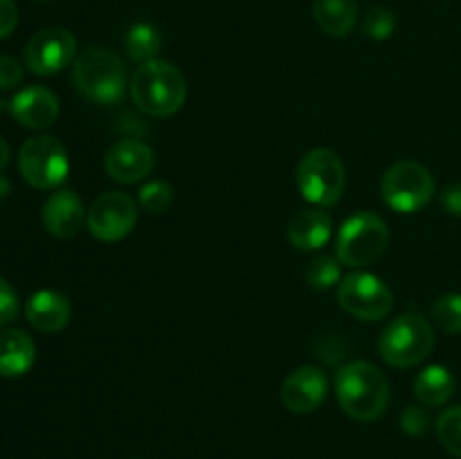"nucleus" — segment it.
<instances>
[{
  "mask_svg": "<svg viewBox=\"0 0 461 459\" xmlns=\"http://www.w3.org/2000/svg\"><path fill=\"white\" fill-rule=\"evenodd\" d=\"M72 81L86 99L99 106L120 102L129 86L124 63L106 48H88L81 52L72 63Z\"/></svg>",
  "mask_w": 461,
  "mask_h": 459,
  "instance_id": "nucleus-3",
  "label": "nucleus"
},
{
  "mask_svg": "<svg viewBox=\"0 0 461 459\" xmlns=\"http://www.w3.org/2000/svg\"><path fill=\"white\" fill-rule=\"evenodd\" d=\"M390 243V228L374 212H358L342 223L336 241V256L340 264L363 268L374 264Z\"/></svg>",
  "mask_w": 461,
  "mask_h": 459,
  "instance_id": "nucleus-5",
  "label": "nucleus"
},
{
  "mask_svg": "<svg viewBox=\"0 0 461 459\" xmlns=\"http://www.w3.org/2000/svg\"><path fill=\"white\" fill-rule=\"evenodd\" d=\"M313 16L329 36H347L358 21V0H313Z\"/></svg>",
  "mask_w": 461,
  "mask_h": 459,
  "instance_id": "nucleus-19",
  "label": "nucleus"
},
{
  "mask_svg": "<svg viewBox=\"0 0 461 459\" xmlns=\"http://www.w3.org/2000/svg\"><path fill=\"white\" fill-rule=\"evenodd\" d=\"M138 214V202L129 194L106 192L99 194L93 201L86 223L95 238L104 243H115L133 232Z\"/></svg>",
  "mask_w": 461,
  "mask_h": 459,
  "instance_id": "nucleus-10",
  "label": "nucleus"
},
{
  "mask_svg": "<svg viewBox=\"0 0 461 459\" xmlns=\"http://www.w3.org/2000/svg\"><path fill=\"white\" fill-rule=\"evenodd\" d=\"M18 309H21V304H18L16 291H14L7 279L0 277V327L16 320Z\"/></svg>",
  "mask_w": 461,
  "mask_h": 459,
  "instance_id": "nucleus-27",
  "label": "nucleus"
},
{
  "mask_svg": "<svg viewBox=\"0 0 461 459\" xmlns=\"http://www.w3.org/2000/svg\"><path fill=\"white\" fill-rule=\"evenodd\" d=\"M77 58V40L66 27H45L25 45V66L34 75L50 76L61 72Z\"/></svg>",
  "mask_w": 461,
  "mask_h": 459,
  "instance_id": "nucleus-11",
  "label": "nucleus"
},
{
  "mask_svg": "<svg viewBox=\"0 0 461 459\" xmlns=\"http://www.w3.org/2000/svg\"><path fill=\"white\" fill-rule=\"evenodd\" d=\"M18 25V9L14 0H0V39H7Z\"/></svg>",
  "mask_w": 461,
  "mask_h": 459,
  "instance_id": "nucleus-30",
  "label": "nucleus"
},
{
  "mask_svg": "<svg viewBox=\"0 0 461 459\" xmlns=\"http://www.w3.org/2000/svg\"><path fill=\"white\" fill-rule=\"evenodd\" d=\"M381 196L390 210L399 214H414L435 196V178L419 162H396L383 176Z\"/></svg>",
  "mask_w": 461,
  "mask_h": 459,
  "instance_id": "nucleus-7",
  "label": "nucleus"
},
{
  "mask_svg": "<svg viewBox=\"0 0 461 459\" xmlns=\"http://www.w3.org/2000/svg\"><path fill=\"white\" fill-rule=\"evenodd\" d=\"M9 112L18 124L27 129H48L59 117V99L52 90L43 86H27L14 94L9 102Z\"/></svg>",
  "mask_w": 461,
  "mask_h": 459,
  "instance_id": "nucleus-14",
  "label": "nucleus"
},
{
  "mask_svg": "<svg viewBox=\"0 0 461 459\" xmlns=\"http://www.w3.org/2000/svg\"><path fill=\"white\" fill-rule=\"evenodd\" d=\"M25 315L27 322H30L36 331L54 333L61 331V328L70 322L72 306L63 292L45 288V291H36L34 295L27 300Z\"/></svg>",
  "mask_w": 461,
  "mask_h": 459,
  "instance_id": "nucleus-16",
  "label": "nucleus"
},
{
  "mask_svg": "<svg viewBox=\"0 0 461 459\" xmlns=\"http://www.w3.org/2000/svg\"><path fill=\"white\" fill-rule=\"evenodd\" d=\"M153 165H156V153L147 142H140V140L115 142L104 158L106 174L122 184L144 180L153 171Z\"/></svg>",
  "mask_w": 461,
  "mask_h": 459,
  "instance_id": "nucleus-12",
  "label": "nucleus"
},
{
  "mask_svg": "<svg viewBox=\"0 0 461 459\" xmlns=\"http://www.w3.org/2000/svg\"><path fill=\"white\" fill-rule=\"evenodd\" d=\"M7 165H9V144L0 138V174H3Z\"/></svg>",
  "mask_w": 461,
  "mask_h": 459,
  "instance_id": "nucleus-32",
  "label": "nucleus"
},
{
  "mask_svg": "<svg viewBox=\"0 0 461 459\" xmlns=\"http://www.w3.org/2000/svg\"><path fill=\"white\" fill-rule=\"evenodd\" d=\"M138 202L147 214H165L174 202V187L167 180H151L140 189Z\"/></svg>",
  "mask_w": 461,
  "mask_h": 459,
  "instance_id": "nucleus-23",
  "label": "nucleus"
},
{
  "mask_svg": "<svg viewBox=\"0 0 461 459\" xmlns=\"http://www.w3.org/2000/svg\"><path fill=\"white\" fill-rule=\"evenodd\" d=\"M124 48L126 54L133 58L135 63H147L158 57L162 48V36L158 27L151 22H135L124 36Z\"/></svg>",
  "mask_w": 461,
  "mask_h": 459,
  "instance_id": "nucleus-21",
  "label": "nucleus"
},
{
  "mask_svg": "<svg viewBox=\"0 0 461 459\" xmlns=\"http://www.w3.org/2000/svg\"><path fill=\"white\" fill-rule=\"evenodd\" d=\"M338 302L342 309L363 322L387 318L394 306L390 286L367 270H354L338 284Z\"/></svg>",
  "mask_w": 461,
  "mask_h": 459,
  "instance_id": "nucleus-9",
  "label": "nucleus"
},
{
  "mask_svg": "<svg viewBox=\"0 0 461 459\" xmlns=\"http://www.w3.org/2000/svg\"><path fill=\"white\" fill-rule=\"evenodd\" d=\"M437 435L450 454L461 457V405H453L441 412L437 418Z\"/></svg>",
  "mask_w": 461,
  "mask_h": 459,
  "instance_id": "nucleus-24",
  "label": "nucleus"
},
{
  "mask_svg": "<svg viewBox=\"0 0 461 459\" xmlns=\"http://www.w3.org/2000/svg\"><path fill=\"white\" fill-rule=\"evenodd\" d=\"M129 88L135 106L149 117H171L187 99L185 75L174 63L162 58L140 63Z\"/></svg>",
  "mask_w": 461,
  "mask_h": 459,
  "instance_id": "nucleus-2",
  "label": "nucleus"
},
{
  "mask_svg": "<svg viewBox=\"0 0 461 459\" xmlns=\"http://www.w3.org/2000/svg\"><path fill=\"white\" fill-rule=\"evenodd\" d=\"M36 360V345L21 328L0 331V376L18 378L30 372Z\"/></svg>",
  "mask_w": 461,
  "mask_h": 459,
  "instance_id": "nucleus-18",
  "label": "nucleus"
},
{
  "mask_svg": "<svg viewBox=\"0 0 461 459\" xmlns=\"http://www.w3.org/2000/svg\"><path fill=\"white\" fill-rule=\"evenodd\" d=\"M18 169L25 183L36 189H54L68 178L70 158L66 147L52 135H36L25 140L18 151Z\"/></svg>",
  "mask_w": 461,
  "mask_h": 459,
  "instance_id": "nucleus-8",
  "label": "nucleus"
},
{
  "mask_svg": "<svg viewBox=\"0 0 461 459\" xmlns=\"http://www.w3.org/2000/svg\"><path fill=\"white\" fill-rule=\"evenodd\" d=\"M401 428H403L408 435H423V432L430 428V414L423 408H408L401 414Z\"/></svg>",
  "mask_w": 461,
  "mask_h": 459,
  "instance_id": "nucleus-28",
  "label": "nucleus"
},
{
  "mask_svg": "<svg viewBox=\"0 0 461 459\" xmlns=\"http://www.w3.org/2000/svg\"><path fill=\"white\" fill-rule=\"evenodd\" d=\"M333 232V220L327 212L322 210H302L288 223V241L297 248V250L304 252H315L320 248H324L331 238Z\"/></svg>",
  "mask_w": 461,
  "mask_h": 459,
  "instance_id": "nucleus-17",
  "label": "nucleus"
},
{
  "mask_svg": "<svg viewBox=\"0 0 461 459\" xmlns=\"http://www.w3.org/2000/svg\"><path fill=\"white\" fill-rule=\"evenodd\" d=\"M23 81V66L14 57L0 54V90L16 88Z\"/></svg>",
  "mask_w": 461,
  "mask_h": 459,
  "instance_id": "nucleus-29",
  "label": "nucleus"
},
{
  "mask_svg": "<svg viewBox=\"0 0 461 459\" xmlns=\"http://www.w3.org/2000/svg\"><path fill=\"white\" fill-rule=\"evenodd\" d=\"M396 16L387 7H374L365 14L363 32L374 40H385L394 34Z\"/></svg>",
  "mask_w": 461,
  "mask_h": 459,
  "instance_id": "nucleus-26",
  "label": "nucleus"
},
{
  "mask_svg": "<svg viewBox=\"0 0 461 459\" xmlns=\"http://www.w3.org/2000/svg\"><path fill=\"white\" fill-rule=\"evenodd\" d=\"M88 219L84 201L72 189L54 192L43 205V225L52 237L72 238L81 230L84 220Z\"/></svg>",
  "mask_w": 461,
  "mask_h": 459,
  "instance_id": "nucleus-15",
  "label": "nucleus"
},
{
  "mask_svg": "<svg viewBox=\"0 0 461 459\" xmlns=\"http://www.w3.org/2000/svg\"><path fill=\"white\" fill-rule=\"evenodd\" d=\"M345 165L331 148H313L297 165V189L318 207H333L345 192Z\"/></svg>",
  "mask_w": 461,
  "mask_h": 459,
  "instance_id": "nucleus-6",
  "label": "nucleus"
},
{
  "mask_svg": "<svg viewBox=\"0 0 461 459\" xmlns=\"http://www.w3.org/2000/svg\"><path fill=\"white\" fill-rule=\"evenodd\" d=\"M432 318L446 333H461V292L439 297L432 306Z\"/></svg>",
  "mask_w": 461,
  "mask_h": 459,
  "instance_id": "nucleus-25",
  "label": "nucleus"
},
{
  "mask_svg": "<svg viewBox=\"0 0 461 459\" xmlns=\"http://www.w3.org/2000/svg\"><path fill=\"white\" fill-rule=\"evenodd\" d=\"M455 394V378L444 364H430L414 378V396L428 408L448 403Z\"/></svg>",
  "mask_w": 461,
  "mask_h": 459,
  "instance_id": "nucleus-20",
  "label": "nucleus"
},
{
  "mask_svg": "<svg viewBox=\"0 0 461 459\" xmlns=\"http://www.w3.org/2000/svg\"><path fill=\"white\" fill-rule=\"evenodd\" d=\"M435 346L432 324L421 313H403L392 320L378 338V354L399 369L414 367L430 356Z\"/></svg>",
  "mask_w": 461,
  "mask_h": 459,
  "instance_id": "nucleus-4",
  "label": "nucleus"
},
{
  "mask_svg": "<svg viewBox=\"0 0 461 459\" xmlns=\"http://www.w3.org/2000/svg\"><path fill=\"white\" fill-rule=\"evenodd\" d=\"M306 282L315 291H329L340 284V259L329 255H318L306 268Z\"/></svg>",
  "mask_w": 461,
  "mask_h": 459,
  "instance_id": "nucleus-22",
  "label": "nucleus"
},
{
  "mask_svg": "<svg viewBox=\"0 0 461 459\" xmlns=\"http://www.w3.org/2000/svg\"><path fill=\"white\" fill-rule=\"evenodd\" d=\"M336 396L340 408L356 421H374L390 403V382L376 364L351 360L336 374Z\"/></svg>",
  "mask_w": 461,
  "mask_h": 459,
  "instance_id": "nucleus-1",
  "label": "nucleus"
},
{
  "mask_svg": "<svg viewBox=\"0 0 461 459\" xmlns=\"http://www.w3.org/2000/svg\"><path fill=\"white\" fill-rule=\"evenodd\" d=\"M439 201H441V207H444L450 216H457V219H461V183L448 184V187L441 192Z\"/></svg>",
  "mask_w": 461,
  "mask_h": 459,
  "instance_id": "nucleus-31",
  "label": "nucleus"
},
{
  "mask_svg": "<svg viewBox=\"0 0 461 459\" xmlns=\"http://www.w3.org/2000/svg\"><path fill=\"white\" fill-rule=\"evenodd\" d=\"M327 392V374L313 364H304L288 374L286 381L282 382V403L291 412L309 414L324 403Z\"/></svg>",
  "mask_w": 461,
  "mask_h": 459,
  "instance_id": "nucleus-13",
  "label": "nucleus"
}]
</instances>
